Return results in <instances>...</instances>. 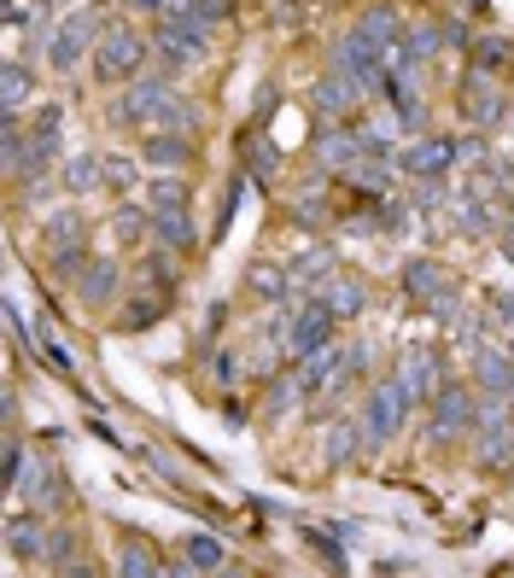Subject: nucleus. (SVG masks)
I'll return each mask as SVG.
<instances>
[{
	"label": "nucleus",
	"mask_w": 514,
	"mask_h": 578,
	"mask_svg": "<svg viewBox=\"0 0 514 578\" xmlns=\"http://www.w3.org/2000/svg\"><path fill=\"white\" fill-rule=\"evenodd\" d=\"M112 117L123 123V129H176V123H188V106L176 99V88L164 76H135L129 88L117 94V106H112Z\"/></svg>",
	"instance_id": "obj_1"
},
{
	"label": "nucleus",
	"mask_w": 514,
	"mask_h": 578,
	"mask_svg": "<svg viewBox=\"0 0 514 578\" xmlns=\"http://www.w3.org/2000/svg\"><path fill=\"white\" fill-rule=\"evenodd\" d=\"M153 53L164 59V65L170 71H188V65H199L204 53H211V24H204V18H193V12H170L158 24V35H153Z\"/></svg>",
	"instance_id": "obj_2"
},
{
	"label": "nucleus",
	"mask_w": 514,
	"mask_h": 578,
	"mask_svg": "<svg viewBox=\"0 0 514 578\" xmlns=\"http://www.w3.org/2000/svg\"><path fill=\"white\" fill-rule=\"evenodd\" d=\"M147 53H153V41L147 35H135L129 24H117L99 35V48H94V71L99 82H135L140 65H147Z\"/></svg>",
	"instance_id": "obj_3"
},
{
	"label": "nucleus",
	"mask_w": 514,
	"mask_h": 578,
	"mask_svg": "<svg viewBox=\"0 0 514 578\" xmlns=\"http://www.w3.org/2000/svg\"><path fill=\"white\" fill-rule=\"evenodd\" d=\"M409 416H416V403H409L398 391V380L386 375L375 391H368V403H363V444H392Z\"/></svg>",
	"instance_id": "obj_4"
},
{
	"label": "nucleus",
	"mask_w": 514,
	"mask_h": 578,
	"mask_svg": "<svg viewBox=\"0 0 514 578\" xmlns=\"http://www.w3.org/2000/svg\"><path fill=\"white\" fill-rule=\"evenodd\" d=\"M457 164H468V140H450V135H421L416 147L398 153V170L416 181H444Z\"/></svg>",
	"instance_id": "obj_5"
},
{
	"label": "nucleus",
	"mask_w": 514,
	"mask_h": 578,
	"mask_svg": "<svg viewBox=\"0 0 514 578\" xmlns=\"http://www.w3.org/2000/svg\"><path fill=\"white\" fill-rule=\"evenodd\" d=\"M88 48H99V18H94V12H71V18H65V24H59V30H53V48H48V65L71 76V71L82 65V53H88Z\"/></svg>",
	"instance_id": "obj_6"
},
{
	"label": "nucleus",
	"mask_w": 514,
	"mask_h": 578,
	"mask_svg": "<svg viewBox=\"0 0 514 578\" xmlns=\"http://www.w3.org/2000/svg\"><path fill=\"white\" fill-rule=\"evenodd\" d=\"M334 304L327 298H311L293 316V339H286V357H311V350H322V345H334Z\"/></svg>",
	"instance_id": "obj_7"
},
{
	"label": "nucleus",
	"mask_w": 514,
	"mask_h": 578,
	"mask_svg": "<svg viewBox=\"0 0 514 578\" xmlns=\"http://www.w3.org/2000/svg\"><path fill=\"white\" fill-rule=\"evenodd\" d=\"M59 129H65V112H59V106H41V112H35V123H30V153H24V170H18L24 181H35V176L53 164V153H59Z\"/></svg>",
	"instance_id": "obj_8"
},
{
	"label": "nucleus",
	"mask_w": 514,
	"mask_h": 578,
	"mask_svg": "<svg viewBox=\"0 0 514 578\" xmlns=\"http://www.w3.org/2000/svg\"><path fill=\"white\" fill-rule=\"evenodd\" d=\"M12 491L24 497V508H59V503H65V485H59V462H48V456L24 462V473H18Z\"/></svg>",
	"instance_id": "obj_9"
},
{
	"label": "nucleus",
	"mask_w": 514,
	"mask_h": 578,
	"mask_svg": "<svg viewBox=\"0 0 514 578\" xmlns=\"http://www.w3.org/2000/svg\"><path fill=\"white\" fill-rule=\"evenodd\" d=\"M403 286H409V298H421V304H433V309H450V304H457V293H450V275L439 270L433 258L403 263Z\"/></svg>",
	"instance_id": "obj_10"
},
{
	"label": "nucleus",
	"mask_w": 514,
	"mask_h": 578,
	"mask_svg": "<svg viewBox=\"0 0 514 578\" xmlns=\"http://www.w3.org/2000/svg\"><path fill=\"white\" fill-rule=\"evenodd\" d=\"M480 416H474V398H468L462 386H444V398H439V416H433V439L450 444V439H462V432H474Z\"/></svg>",
	"instance_id": "obj_11"
},
{
	"label": "nucleus",
	"mask_w": 514,
	"mask_h": 578,
	"mask_svg": "<svg viewBox=\"0 0 514 578\" xmlns=\"http://www.w3.org/2000/svg\"><path fill=\"white\" fill-rule=\"evenodd\" d=\"M48 526H41V508H18L7 521V555H18V561H41L48 555Z\"/></svg>",
	"instance_id": "obj_12"
},
{
	"label": "nucleus",
	"mask_w": 514,
	"mask_h": 578,
	"mask_svg": "<svg viewBox=\"0 0 514 578\" xmlns=\"http://www.w3.org/2000/svg\"><path fill=\"white\" fill-rule=\"evenodd\" d=\"M508 409H514L508 398H491V403H485V416H480V427H474V432H480V456H485V462H503L508 450H514Z\"/></svg>",
	"instance_id": "obj_13"
},
{
	"label": "nucleus",
	"mask_w": 514,
	"mask_h": 578,
	"mask_svg": "<svg viewBox=\"0 0 514 578\" xmlns=\"http://www.w3.org/2000/svg\"><path fill=\"white\" fill-rule=\"evenodd\" d=\"M462 106H468V117H474L480 129H491V123H503V117H508V94H503L491 76H474V82L462 88Z\"/></svg>",
	"instance_id": "obj_14"
},
{
	"label": "nucleus",
	"mask_w": 514,
	"mask_h": 578,
	"mask_svg": "<svg viewBox=\"0 0 514 578\" xmlns=\"http://www.w3.org/2000/svg\"><path fill=\"white\" fill-rule=\"evenodd\" d=\"M316 158L327 164V170H357V164L368 158V135L327 129V135H316Z\"/></svg>",
	"instance_id": "obj_15"
},
{
	"label": "nucleus",
	"mask_w": 514,
	"mask_h": 578,
	"mask_svg": "<svg viewBox=\"0 0 514 578\" xmlns=\"http://www.w3.org/2000/svg\"><path fill=\"white\" fill-rule=\"evenodd\" d=\"M392 380H398V391H403L409 403H421V398H427V386H433V350H427V345L403 350V362L392 368Z\"/></svg>",
	"instance_id": "obj_16"
},
{
	"label": "nucleus",
	"mask_w": 514,
	"mask_h": 578,
	"mask_svg": "<svg viewBox=\"0 0 514 578\" xmlns=\"http://www.w3.org/2000/svg\"><path fill=\"white\" fill-rule=\"evenodd\" d=\"M222 567H229V549L217 538H204V532L181 538V572H222Z\"/></svg>",
	"instance_id": "obj_17"
},
{
	"label": "nucleus",
	"mask_w": 514,
	"mask_h": 578,
	"mask_svg": "<svg viewBox=\"0 0 514 578\" xmlns=\"http://www.w3.org/2000/svg\"><path fill=\"white\" fill-rule=\"evenodd\" d=\"M30 94H35V76H30V65H24V59H7V76H0V99H7V117H18V112H24L30 106Z\"/></svg>",
	"instance_id": "obj_18"
},
{
	"label": "nucleus",
	"mask_w": 514,
	"mask_h": 578,
	"mask_svg": "<svg viewBox=\"0 0 514 578\" xmlns=\"http://www.w3.org/2000/svg\"><path fill=\"white\" fill-rule=\"evenodd\" d=\"M153 234L164 252H193V217L188 211H153Z\"/></svg>",
	"instance_id": "obj_19"
},
{
	"label": "nucleus",
	"mask_w": 514,
	"mask_h": 578,
	"mask_svg": "<svg viewBox=\"0 0 514 578\" xmlns=\"http://www.w3.org/2000/svg\"><path fill=\"white\" fill-rule=\"evenodd\" d=\"M357 99H363V88H357V82L345 76V71H334V76H327L322 88H316V106H322L327 117H345V112L357 106Z\"/></svg>",
	"instance_id": "obj_20"
},
{
	"label": "nucleus",
	"mask_w": 514,
	"mask_h": 578,
	"mask_svg": "<svg viewBox=\"0 0 514 578\" xmlns=\"http://www.w3.org/2000/svg\"><path fill=\"white\" fill-rule=\"evenodd\" d=\"M94 188H106V158L76 153V158L65 164V193H94Z\"/></svg>",
	"instance_id": "obj_21"
},
{
	"label": "nucleus",
	"mask_w": 514,
	"mask_h": 578,
	"mask_svg": "<svg viewBox=\"0 0 514 578\" xmlns=\"http://www.w3.org/2000/svg\"><path fill=\"white\" fill-rule=\"evenodd\" d=\"M322 298L327 304H334V316L345 322V316H357V309L368 304V293H363V281H352V275H334V281H327L322 286Z\"/></svg>",
	"instance_id": "obj_22"
},
{
	"label": "nucleus",
	"mask_w": 514,
	"mask_h": 578,
	"mask_svg": "<svg viewBox=\"0 0 514 578\" xmlns=\"http://www.w3.org/2000/svg\"><path fill=\"white\" fill-rule=\"evenodd\" d=\"M457 222H462L468 234H491V222H497V211H491V199H485V193L462 188V199H457Z\"/></svg>",
	"instance_id": "obj_23"
},
{
	"label": "nucleus",
	"mask_w": 514,
	"mask_h": 578,
	"mask_svg": "<svg viewBox=\"0 0 514 578\" xmlns=\"http://www.w3.org/2000/svg\"><path fill=\"white\" fill-rule=\"evenodd\" d=\"M140 158L158 164V170H181V164H188V140L181 135H153L147 147H140Z\"/></svg>",
	"instance_id": "obj_24"
},
{
	"label": "nucleus",
	"mask_w": 514,
	"mask_h": 578,
	"mask_svg": "<svg viewBox=\"0 0 514 578\" xmlns=\"http://www.w3.org/2000/svg\"><path fill=\"white\" fill-rule=\"evenodd\" d=\"M327 281H334V258L327 252H304L293 263V286H304V293H316V286H327Z\"/></svg>",
	"instance_id": "obj_25"
},
{
	"label": "nucleus",
	"mask_w": 514,
	"mask_h": 578,
	"mask_svg": "<svg viewBox=\"0 0 514 578\" xmlns=\"http://www.w3.org/2000/svg\"><path fill=\"white\" fill-rule=\"evenodd\" d=\"M357 35L368 41V48H380V53H392V41L403 35V24H398V18H392V12H368V18H363V24H357Z\"/></svg>",
	"instance_id": "obj_26"
},
{
	"label": "nucleus",
	"mask_w": 514,
	"mask_h": 578,
	"mask_svg": "<svg viewBox=\"0 0 514 578\" xmlns=\"http://www.w3.org/2000/svg\"><path fill=\"white\" fill-rule=\"evenodd\" d=\"M147 204H153V211H188V188H181V176L164 170L153 188H147Z\"/></svg>",
	"instance_id": "obj_27"
},
{
	"label": "nucleus",
	"mask_w": 514,
	"mask_h": 578,
	"mask_svg": "<svg viewBox=\"0 0 514 578\" xmlns=\"http://www.w3.org/2000/svg\"><path fill=\"white\" fill-rule=\"evenodd\" d=\"M112 229H117V245H140V240L153 234V217L140 211V204H135V211H129V204H123V211L112 217Z\"/></svg>",
	"instance_id": "obj_28"
},
{
	"label": "nucleus",
	"mask_w": 514,
	"mask_h": 578,
	"mask_svg": "<svg viewBox=\"0 0 514 578\" xmlns=\"http://www.w3.org/2000/svg\"><path fill=\"white\" fill-rule=\"evenodd\" d=\"M117 293V281H112V270H106V263H94V270L88 275H82V298H88V304H106Z\"/></svg>",
	"instance_id": "obj_29"
},
{
	"label": "nucleus",
	"mask_w": 514,
	"mask_h": 578,
	"mask_svg": "<svg viewBox=\"0 0 514 578\" xmlns=\"http://www.w3.org/2000/svg\"><path fill=\"white\" fill-rule=\"evenodd\" d=\"M357 439H363V421H357V427H352V421L334 427V432H327V462H345V456L357 450Z\"/></svg>",
	"instance_id": "obj_30"
},
{
	"label": "nucleus",
	"mask_w": 514,
	"mask_h": 578,
	"mask_svg": "<svg viewBox=\"0 0 514 578\" xmlns=\"http://www.w3.org/2000/svg\"><path fill=\"white\" fill-rule=\"evenodd\" d=\"M135 176H140V170H135V158H106V188H112V193H129V188H135Z\"/></svg>",
	"instance_id": "obj_31"
},
{
	"label": "nucleus",
	"mask_w": 514,
	"mask_h": 578,
	"mask_svg": "<svg viewBox=\"0 0 514 578\" xmlns=\"http://www.w3.org/2000/svg\"><path fill=\"white\" fill-rule=\"evenodd\" d=\"M252 293L258 298H286V293H293V281H286V270H258Z\"/></svg>",
	"instance_id": "obj_32"
},
{
	"label": "nucleus",
	"mask_w": 514,
	"mask_h": 578,
	"mask_svg": "<svg viewBox=\"0 0 514 578\" xmlns=\"http://www.w3.org/2000/svg\"><path fill=\"white\" fill-rule=\"evenodd\" d=\"M117 572H140V578H147V572H158V561L140 544H129V549H123V561H117Z\"/></svg>",
	"instance_id": "obj_33"
},
{
	"label": "nucleus",
	"mask_w": 514,
	"mask_h": 578,
	"mask_svg": "<svg viewBox=\"0 0 514 578\" xmlns=\"http://www.w3.org/2000/svg\"><path fill=\"white\" fill-rule=\"evenodd\" d=\"M193 18H204V24H222V18H229V0H193Z\"/></svg>",
	"instance_id": "obj_34"
},
{
	"label": "nucleus",
	"mask_w": 514,
	"mask_h": 578,
	"mask_svg": "<svg viewBox=\"0 0 514 578\" xmlns=\"http://www.w3.org/2000/svg\"><path fill=\"white\" fill-rule=\"evenodd\" d=\"M217 380H222V386L240 380V357H234V350H229V357H217Z\"/></svg>",
	"instance_id": "obj_35"
},
{
	"label": "nucleus",
	"mask_w": 514,
	"mask_h": 578,
	"mask_svg": "<svg viewBox=\"0 0 514 578\" xmlns=\"http://www.w3.org/2000/svg\"><path fill=\"white\" fill-rule=\"evenodd\" d=\"M123 7H135V12H164V0H123Z\"/></svg>",
	"instance_id": "obj_36"
},
{
	"label": "nucleus",
	"mask_w": 514,
	"mask_h": 578,
	"mask_svg": "<svg viewBox=\"0 0 514 578\" xmlns=\"http://www.w3.org/2000/svg\"><path fill=\"white\" fill-rule=\"evenodd\" d=\"M503 245H508V258H514V222H508V229H503Z\"/></svg>",
	"instance_id": "obj_37"
},
{
	"label": "nucleus",
	"mask_w": 514,
	"mask_h": 578,
	"mask_svg": "<svg viewBox=\"0 0 514 578\" xmlns=\"http://www.w3.org/2000/svg\"><path fill=\"white\" fill-rule=\"evenodd\" d=\"M508 362H514V357H508ZM508 403H514V368H508Z\"/></svg>",
	"instance_id": "obj_38"
}]
</instances>
